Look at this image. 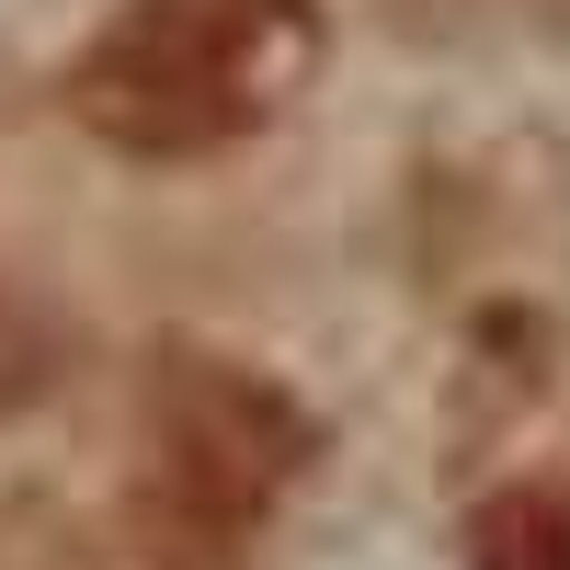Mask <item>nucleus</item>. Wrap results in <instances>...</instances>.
Instances as JSON below:
<instances>
[{"label":"nucleus","instance_id":"1","mask_svg":"<svg viewBox=\"0 0 570 570\" xmlns=\"http://www.w3.org/2000/svg\"><path fill=\"white\" fill-rule=\"evenodd\" d=\"M320 69V0H115L69 115L126 160H206L274 126Z\"/></svg>","mask_w":570,"mask_h":570},{"label":"nucleus","instance_id":"2","mask_svg":"<svg viewBox=\"0 0 570 570\" xmlns=\"http://www.w3.org/2000/svg\"><path fill=\"white\" fill-rule=\"evenodd\" d=\"M308 468V411L228 354H160L149 376V502L183 537H252Z\"/></svg>","mask_w":570,"mask_h":570},{"label":"nucleus","instance_id":"3","mask_svg":"<svg viewBox=\"0 0 570 570\" xmlns=\"http://www.w3.org/2000/svg\"><path fill=\"white\" fill-rule=\"evenodd\" d=\"M468 570H570V480H525V491L480 502Z\"/></svg>","mask_w":570,"mask_h":570},{"label":"nucleus","instance_id":"4","mask_svg":"<svg viewBox=\"0 0 570 570\" xmlns=\"http://www.w3.org/2000/svg\"><path fill=\"white\" fill-rule=\"evenodd\" d=\"M46 376H58V320H46L35 297H12V285H0V411L35 400Z\"/></svg>","mask_w":570,"mask_h":570}]
</instances>
